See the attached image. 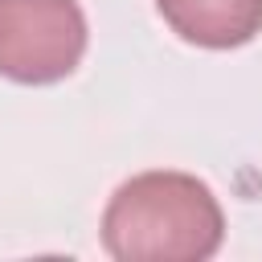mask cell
<instances>
[{"instance_id": "1", "label": "cell", "mask_w": 262, "mask_h": 262, "mask_svg": "<svg viewBox=\"0 0 262 262\" xmlns=\"http://www.w3.org/2000/svg\"><path fill=\"white\" fill-rule=\"evenodd\" d=\"M221 242V201L192 172H139L123 180L102 209V250L119 262H205Z\"/></svg>"}, {"instance_id": "2", "label": "cell", "mask_w": 262, "mask_h": 262, "mask_svg": "<svg viewBox=\"0 0 262 262\" xmlns=\"http://www.w3.org/2000/svg\"><path fill=\"white\" fill-rule=\"evenodd\" d=\"M90 29L78 0H0V78L53 86L82 66Z\"/></svg>"}, {"instance_id": "3", "label": "cell", "mask_w": 262, "mask_h": 262, "mask_svg": "<svg viewBox=\"0 0 262 262\" xmlns=\"http://www.w3.org/2000/svg\"><path fill=\"white\" fill-rule=\"evenodd\" d=\"M156 12L196 49H242L262 33V0H156Z\"/></svg>"}]
</instances>
